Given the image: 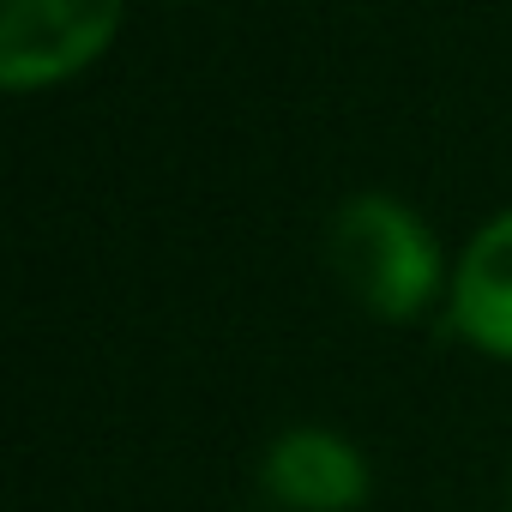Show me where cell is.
Masks as SVG:
<instances>
[{
    "mask_svg": "<svg viewBox=\"0 0 512 512\" xmlns=\"http://www.w3.org/2000/svg\"><path fill=\"white\" fill-rule=\"evenodd\" d=\"M434 266V235L392 199H356L332 223V272L380 320H410L434 290Z\"/></svg>",
    "mask_w": 512,
    "mask_h": 512,
    "instance_id": "cell-1",
    "label": "cell"
},
{
    "mask_svg": "<svg viewBox=\"0 0 512 512\" xmlns=\"http://www.w3.org/2000/svg\"><path fill=\"white\" fill-rule=\"evenodd\" d=\"M452 308H458V326L494 350V356H512V211L494 217L470 253L458 266V290H452Z\"/></svg>",
    "mask_w": 512,
    "mask_h": 512,
    "instance_id": "cell-4",
    "label": "cell"
},
{
    "mask_svg": "<svg viewBox=\"0 0 512 512\" xmlns=\"http://www.w3.org/2000/svg\"><path fill=\"white\" fill-rule=\"evenodd\" d=\"M121 25V0H0V79L37 91L73 79L103 55Z\"/></svg>",
    "mask_w": 512,
    "mask_h": 512,
    "instance_id": "cell-2",
    "label": "cell"
},
{
    "mask_svg": "<svg viewBox=\"0 0 512 512\" xmlns=\"http://www.w3.org/2000/svg\"><path fill=\"white\" fill-rule=\"evenodd\" d=\"M266 488L302 512H356L368 494V464L350 440L326 428H296L266 458Z\"/></svg>",
    "mask_w": 512,
    "mask_h": 512,
    "instance_id": "cell-3",
    "label": "cell"
}]
</instances>
